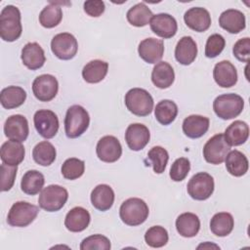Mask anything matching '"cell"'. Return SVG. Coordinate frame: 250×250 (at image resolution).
Wrapping results in <instances>:
<instances>
[{"mask_svg": "<svg viewBox=\"0 0 250 250\" xmlns=\"http://www.w3.org/2000/svg\"><path fill=\"white\" fill-rule=\"evenodd\" d=\"M21 12L13 5L5 6L0 14V36L6 42H14L22 32Z\"/></svg>", "mask_w": 250, "mask_h": 250, "instance_id": "obj_1", "label": "cell"}, {"mask_svg": "<svg viewBox=\"0 0 250 250\" xmlns=\"http://www.w3.org/2000/svg\"><path fill=\"white\" fill-rule=\"evenodd\" d=\"M149 214L147 204L141 198L126 199L120 206L119 216L121 221L128 226H139L146 222Z\"/></svg>", "mask_w": 250, "mask_h": 250, "instance_id": "obj_2", "label": "cell"}, {"mask_svg": "<svg viewBox=\"0 0 250 250\" xmlns=\"http://www.w3.org/2000/svg\"><path fill=\"white\" fill-rule=\"evenodd\" d=\"M90 124L88 111L79 104H73L68 107L64 118L65 135L69 139L80 137L86 132Z\"/></svg>", "mask_w": 250, "mask_h": 250, "instance_id": "obj_3", "label": "cell"}, {"mask_svg": "<svg viewBox=\"0 0 250 250\" xmlns=\"http://www.w3.org/2000/svg\"><path fill=\"white\" fill-rule=\"evenodd\" d=\"M244 107L242 97L237 94H223L213 102V109L216 115L224 120L232 119L238 116Z\"/></svg>", "mask_w": 250, "mask_h": 250, "instance_id": "obj_4", "label": "cell"}, {"mask_svg": "<svg viewBox=\"0 0 250 250\" xmlns=\"http://www.w3.org/2000/svg\"><path fill=\"white\" fill-rule=\"evenodd\" d=\"M127 109L137 116H146L153 109V99L145 89L133 88L125 95Z\"/></svg>", "mask_w": 250, "mask_h": 250, "instance_id": "obj_5", "label": "cell"}, {"mask_svg": "<svg viewBox=\"0 0 250 250\" xmlns=\"http://www.w3.org/2000/svg\"><path fill=\"white\" fill-rule=\"evenodd\" d=\"M67 198L66 188L59 185H50L41 190L38 203L40 208L47 212H57L64 206Z\"/></svg>", "mask_w": 250, "mask_h": 250, "instance_id": "obj_6", "label": "cell"}, {"mask_svg": "<svg viewBox=\"0 0 250 250\" xmlns=\"http://www.w3.org/2000/svg\"><path fill=\"white\" fill-rule=\"evenodd\" d=\"M38 212L37 206L26 201H17L9 210L7 223L17 228L27 227L36 219Z\"/></svg>", "mask_w": 250, "mask_h": 250, "instance_id": "obj_7", "label": "cell"}, {"mask_svg": "<svg viewBox=\"0 0 250 250\" xmlns=\"http://www.w3.org/2000/svg\"><path fill=\"white\" fill-rule=\"evenodd\" d=\"M214 179L206 172L193 175L188 183L187 189L189 196L195 200H206L214 191Z\"/></svg>", "mask_w": 250, "mask_h": 250, "instance_id": "obj_8", "label": "cell"}, {"mask_svg": "<svg viewBox=\"0 0 250 250\" xmlns=\"http://www.w3.org/2000/svg\"><path fill=\"white\" fill-rule=\"evenodd\" d=\"M230 151V146L226 142L224 134H217L210 138L203 146L204 159L211 164L219 165Z\"/></svg>", "mask_w": 250, "mask_h": 250, "instance_id": "obj_9", "label": "cell"}, {"mask_svg": "<svg viewBox=\"0 0 250 250\" xmlns=\"http://www.w3.org/2000/svg\"><path fill=\"white\" fill-rule=\"evenodd\" d=\"M51 50L58 59L68 61L73 59L77 54L78 43L71 33L62 32L53 37Z\"/></svg>", "mask_w": 250, "mask_h": 250, "instance_id": "obj_10", "label": "cell"}, {"mask_svg": "<svg viewBox=\"0 0 250 250\" xmlns=\"http://www.w3.org/2000/svg\"><path fill=\"white\" fill-rule=\"evenodd\" d=\"M34 126L38 134L45 139L54 138L59 130V118L49 109H39L33 116Z\"/></svg>", "mask_w": 250, "mask_h": 250, "instance_id": "obj_11", "label": "cell"}, {"mask_svg": "<svg viewBox=\"0 0 250 250\" xmlns=\"http://www.w3.org/2000/svg\"><path fill=\"white\" fill-rule=\"evenodd\" d=\"M59 83L57 78L51 74L37 76L32 83V92L40 102H50L58 94Z\"/></svg>", "mask_w": 250, "mask_h": 250, "instance_id": "obj_12", "label": "cell"}, {"mask_svg": "<svg viewBox=\"0 0 250 250\" xmlns=\"http://www.w3.org/2000/svg\"><path fill=\"white\" fill-rule=\"evenodd\" d=\"M97 156L100 160L112 163L117 161L122 154L120 142L114 136H104L101 138L96 146Z\"/></svg>", "mask_w": 250, "mask_h": 250, "instance_id": "obj_13", "label": "cell"}, {"mask_svg": "<svg viewBox=\"0 0 250 250\" xmlns=\"http://www.w3.org/2000/svg\"><path fill=\"white\" fill-rule=\"evenodd\" d=\"M5 136L12 141L22 143L29 134L27 119L21 114H14L8 117L4 124Z\"/></svg>", "mask_w": 250, "mask_h": 250, "instance_id": "obj_14", "label": "cell"}, {"mask_svg": "<svg viewBox=\"0 0 250 250\" xmlns=\"http://www.w3.org/2000/svg\"><path fill=\"white\" fill-rule=\"evenodd\" d=\"M149 25L154 34L164 39L172 38L178 30V23L175 18L165 13L153 15Z\"/></svg>", "mask_w": 250, "mask_h": 250, "instance_id": "obj_15", "label": "cell"}, {"mask_svg": "<svg viewBox=\"0 0 250 250\" xmlns=\"http://www.w3.org/2000/svg\"><path fill=\"white\" fill-rule=\"evenodd\" d=\"M150 133L148 128L141 123L129 125L125 132V141L130 149L139 151L143 149L149 142Z\"/></svg>", "mask_w": 250, "mask_h": 250, "instance_id": "obj_16", "label": "cell"}, {"mask_svg": "<svg viewBox=\"0 0 250 250\" xmlns=\"http://www.w3.org/2000/svg\"><path fill=\"white\" fill-rule=\"evenodd\" d=\"M139 56L147 63L159 62L164 54V44L160 39L153 37L146 38L138 47Z\"/></svg>", "mask_w": 250, "mask_h": 250, "instance_id": "obj_17", "label": "cell"}, {"mask_svg": "<svg viewBox=\"0 0 250 250\" xmlns=\"http://www.w3.org/2000/svg\"><path fill=\"white\" fill-rule=\"evenodd\" d=\"M184 21L188 27L196 31H206L211 25V16L209 12L202 7H192L184 15Z\"/></svg>", "mask_w": 250, "mask_h": 250, "instance_id": "obj_18", "label": "cell"}, {"mask_svg": "<svg viewBox=\"0 0 250 250\" xmlns=\"http://www.w3.org/2000/svg\"><path fill=\"white\" fill-rule=\"evenodd\" d=\"M21 58L22 63L30 70L39 69L46 62L44 50L36 42H29L25 44L21 49Z\"/></svg>", "mask_w": 250, "mask_h": 250, "instance_id": "obj_19", "label": "cell"}, {"mask_svg": "<svg viewBox=\"0 0 250 250\" xmlns=\"http://www.w3.org/2000/svg\"><path fill=\"white\" fill-rule=\"evenodd\" d=\"M213 77L220 87L229 88L237 82V71L230 62L221 61L214 66Z\"/></svg>", "mask_w": 250, "mask_h": 250, "instance_id": "obj_20", "label": "cell"}, {"mask_svg": "<svg viewBox=\"0 0 250 250\" xmlns=\"http://www.w3.org/2000/svg\"><path fill=\"white\" fill-rule=\"evenodd\" d=\"M219 24L229 33H239L246 26L245 15L239 10L228 9L220 15Z\"/></svg>", "mask_w": 250, "mask_h": 250, "instance_id": "obj_21", "label": "cell"}, {"mask_svg": "<svg viewBox=\"0 0 250 250\" xmlns=\"http://www.w3.org/2000/svg\"><path fill=\"white\" fill-rule=\"evenodd\" d=\"M209 125L210 120L208 117L191 114L184 119L183 132L190 139H198L208 131Z\"/></svg>", "mask_w": 250, "mask_h": 250, "instance_id": "obj_22", "label": "cell"}, {"mask_svg": "<svg viewBox=\"0 0 250 250\" xmlns=\"http://www.w3.org/2000/svg\"><path fill=\"white\" fill-rule=\"evenodd\" d=\"M90 221V213L85 208L77 206L67 212L64 219V226L69 231L80 232L87 229Z\"/></svg>", "mask_w": 250, "mask_h": 250, "instance_id": "obj_23", "label": "cell"}, {"mask_svg": "<svg viewBox=\"0 0 250 250\" xmlns=\"http://www.w3.org/2000/svg\"><path fill=\"white\" fill-rule=\"evenodd\" d=\"M197 56V45L190 36L182 37L175 48V58L183 65H188Z\"/></svg>", "mask_w": 250, "mask_h": 250, "instance_id": "obj_24", "label": "cell"}, {"mask_svg": "<svg viewBox=\"0 0 250 250\" xmlns=\"http://www.w3.org/2000/svg\"><path fill=\"white\" fill-rule=\"evenodd\" d=\"M114 191L105 184L98 185L91 192V203L99 211L109 210L114 202Z\"/></svg>", "mask_w": 250, "mask_h": 250, "instance_id": "obj_25", "label": "cell"}, {"mask_svg": "<svg viewBox=\"0 0 250 250\" xmlns=\"http://www.w3.org/2000/svg\"><path fill=\"white\" fill-rule=\"evenodd\" d=\"M25 149L20 142L7 141L1 146L0 156L3 163L13 166H18L24 159Z\"/></svg>", "mask_w": 250, "mask_h": 250, "instance_id": "obj_26", "label": "cell"}, {"mask_svg": "<svg viewBox=\"0 0 250 250\" xmlns=\"http://www.w3.org/2000/svg\"><path fill=\"white\" fill-rule=\"evenodd\" d=\"M175 80V72L172 65L166 62H157L151 72V81L159 89L169 88Z\"/></svg>", "mask_w": 250, "mask_h": 250, "instance_id": "obj_27", "label": "cell"}, {"mask_svg": "<svg viewBox=\"0 0 250 250\" xmlns=\"http://www.w3.org/2000/svg\"><path fill=\"white\" fill-rule=\"evenodd\" d=\"M224 137L230 146H240L244 144L249 137V127L246 122L235 120L226 129Z\"/></svg>", "mask_w": 250, "mask_h": 250, "instance_id": "obj_28", "label": "cell"}, {"mask_svg": "<svg viewBox=\"0 0 250 250\" xmlns=\"http://www.w3.org/2000/svg\"><path fill=\"white\" fill-rule=\"evenodd\" d=\"M176 229L183 237H193L200 229L199 218L190 212L183 213L176 220Z\"/></svg>", "mask_w": 250, "mask_h": 250, "instance_id": "obj_29", "label": "cell"}, {"mask_svg": "<svg viewBox=\"0 0 250 250\" xmlns=\"http://www.w3.org/2000/svg\"><path fill=\"white\" fill-rule=\"evenodd\" d=\"M108 63L102 60H93L86 63L82 69V77L87 83H99L107 74Z\"/></svg>", "mask_w": 250, "mask_h": 250, "instance_id": "obj_30", "label": "cell"}, {"mask_svg": "<svg viewBox=\"0 0 250 250\" xmlns=\"http://www.w3.org/2000/svg\"><path fill=\"white\" fill-rule=\"evenodd\" d=\"M26 99V92L19 86H8L0 93V102L4 108L12 109L21 106Z\"/></svg>", "mask_w": 250, "mask_h": 250, "instance_id": "obj_31", "label": "cell"}, {"mask_svg": "<svg viewBox=\"0 0 250 250\" xmlns=\"http://www.w3.org/2000/svg\"><path fill=\"white\" fill-rule=\"evenodd\" d=\"M225 161L227 171L234 177H241L248 171V159L237 149L229 151L227 154Z\"/></svg>", "mask_w": 250, "mask_h": 250, "instance_id": "obj_32", "label": "cell"}, {"mask_svg": "<svg viewBox=\"0 0 250 250\" xmlns=\"http://www.w3.org/2000/svg\"><path fill=\"white\" fill-rule=\"evenodd\" d=\"M234 227V220L231 214L228 212H220L215 214L210 221L211 231L220 237L229 235Z\"/></svg>", "mask_w": 250, "mask_h": 250, "instance_id": "obj_33", "label": "cell"}, {"mask_svg": "<svg viewBox=\"0 0 250 250\" xmlns=\"http://www.w3.org/2000/svg\"><path fill=\"white\" fill-rule=\"evenodd\" d=\"M153 14L150 9L143 2L131 7L126 14V18L129 23L137 27H143L148 24Z\"/></svg>", "mask_w": 250, "mask_h": 250, "instance_id": "obj_34", "label": "cell"}, {"mask_svg": "<svg viewBox=\"0 0 250 250\" xmlns=\"http://www.w3.org/2000/svg\"><path fill=\"white\" fill-rule=\"evenodd\" d=\"M45 184V178L37 170H29L21 178V190L28 195H35L42 190Z\"/></svg>", "mask_w": 250, "mask_h": 250, "instance_id": "obj_35", "label": "cell"}, {"mask_svg": "<svg viewBox=\"0 0 250 250\" xmlns=\"http://www.w3.org/2000/svg\"><path fill=\"white\" fill-rule=\"evenodd\" d=\"M56 156V148L48 141L38 143L32 150L33 160L41 166H50L55 161Z\"/></svg>", "mask_w": 250, "mask_h": 250, "instance_id": "obj_36", "label": "cell"}, {"mask_svg": "<svg viewBox=\"0 0 250 250\" xmlns=\"http://www.w3.org/2000/svg\"><path fill=\"white\" fill-rule=\"evenodd\" d=\"M178 114V106L171 100L160 101L154 109L156 120L162 125L171 124Z\"/></svg>", "mask_w": 250, "mask_h": 250, "instance_id": "obj_37", "label": "cell"}, {"mask_svg": "<svg viewBox=\"0 0 250 250\" xmlns=\"http://www.w3.org/2000/svg\"><path fill=\"white\" fill-rule=\"evenodd\" d=\"M62 20V11L57 3H50L39 14V22L45 28H53Z\"/></svg>", "mask_w": 250, "mask_h": 250, "instance_id": "obj_38", "label": "cell"}, {"mask_svg": "<svg viewBox=\"0 0 250 250\" xmlns=\"http://www.w3.org/2000/svg\"><path fill=\"white\" fill-rule=\"evenodd\" d=\"M147 159L150 161L154 173L162 174L166 169L169 160V154L164 147L156 146L151 147L147 152Z\"/></svg>", "mask_w": 250, "mask_h": 250, "instance_id": "obj_39", "label": "cell"}, {"mask_svg": "<svg viewBox=\"0 0 250 250\" xmlns=\"http://www.w3.org/2000/svg\"><path fill=\"white\" fill-rule=\"evenodd\" d=\"M169 239L166 229L161 226H153L145 233L146 243L152 248H160L167 244Z\"/></svg>", "mask_w": 250, "mask_h": 250, "instance_id": "obj_40", "label": "cell"}, {"mask_svg": "<svg viewBox=\"0 0 250 250\" xmlns=\"http://www.w3.org/2000/svg\"><path fill=\"white\" fill-rule=\"evenodd\" d=\"M62 175L66 180H76L80 178L85 171V163L83 160L71 157L67 158L62 165Z\"/></svg>", "mask_w": 250, "mask_h": 250, "instance_id": "obj_41", "label": "cell"}, {"mask_svg": "<svg viewBox=\"0 0 250 250\" xmlns=\"http://www.w3.org/2000/svg\"><path fill=\"white\" fill-rule=\"evenodd\" d=\"M111 247L109 239L102 234H93L84 238L80 244L81 250H109Z\"/></svg>", "mask_w": 250, "mask_h": 250, "instance_id": "obj_42", "label": "cell"}, {"mask_svg": "<svg viewBox=\"0 0 250 250\" xmlns=\"http://www.w3.org/2000/svg\"><path fill=\"white\" fill-rule=\"evenodd\" d=\"M190 170V162L186 157L176 159L170 169V178L174 182H182L186 179Z\"/></svg>", "mask_w": 250, "mask_h": 250, "instance_id": "obj_43", "label": "cell"}, {"mask_svg": "<svg viewBox=\"0 0 250 250\" xmlns=\"http://www.w3.org/2000/svg\"><path fill=\"white\" fill-rule=\"evenodd\" d=\"M225 45L226 40L221 34L214 33L210 35L205 45V56L210 59L216 58L223 52Z\"/></svg>", "mask_w": 250, "mask_h": 250, "instance_id": "obj_44", "label": "cell"}, {"mask_svg": "<svg viewBox=\"0 0 250 250\" xmlns=\"http://www.w3.org/2000/svg\"><path fill=\"white\" fill-rule=\"evenodd\" d=\"M18 167L13 165H8L2 163L0 166V176H1V190L8 191L10 190L14 184L17 176Z\"/></svg>", "mask_w": 250, "mask_h": 250, "instance_id": "obj_45", "label": "cell"}, {"mask_svg": "<svg viewBox=\"0 0 250 250\" xmlns=\"http://www.w3.org/2000/svg\"><path fill=\"white\" fill-rule=\"evenodd\" d=\"M233 56L242 62H249L250 59V38L244 37L235 42L232 48Z\"/></svg>", "mask_w": 250, "mask_h": 250, "instance_id": "obj_46", "label": "cell"}, {"mask_svg": "<svg viewBox=\"0 0 250 250\" xmlns=\"http://www.w3.org/2000/svg\"><path fill=\"white\" fill-rule=\"evenodd\" d=\"M84 11L90 17H100L104 12V3L101 0H89L84 2Z\"/></svg>", "mask_w": 250, "mask_h": 250, "instance_id": "obj_47", "label": "cell"}, {"mask_svg": "<svg viewBox=\"0 0 250 250\" xmlns=\"http://www.w3.org/2000/svg\"><path fill=\"white\" fill-rule=\"evenodd\" d=\"M212 246H214V247H216V248H219V246H217V245H213V244H211V245H210V244H207V245H206V244H200L197 248H198V249H199V248H206V247L210 248V247H212Z\"/></svg>", "mask_w": 250, "mask_h": 250, "instance_id": "obj_48", "label": "cell"}]
</instances>
